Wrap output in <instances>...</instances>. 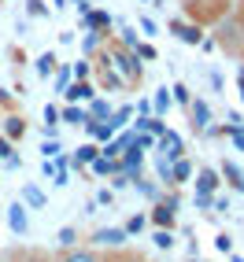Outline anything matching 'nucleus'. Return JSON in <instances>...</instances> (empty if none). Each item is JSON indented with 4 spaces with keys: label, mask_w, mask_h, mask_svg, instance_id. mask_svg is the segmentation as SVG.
Segmentation results:
<instances>
[{
    "label": "nucleus",
    "mask_w": 244,
    "mask_h": 262,
    "mask_svg": "<svg viewBox=\"0 0 244 262\" xmlns=\"http://www.w3.org/2000/svg\"><path fill=\"white\" fill-rule=\"evenodd\" d=\"M56 56H52V52H45V56L37 59V71H41V78H52V74H56Z\"/></svg>",
    "instance_id": "nucleus-15"
},
{
    "label": "nucleus",
    "mask_w": 244,
    "mask_h": 262,
    "mask_svg": "<svg viewBox=\"0 0 244 262\" xmlns=\"http://www.w3.org/2000/svg\"><path fill=\"white\" fill-rule=\"evenodd\" d=\"M56 262H104V251L93 248V244H85V248H78V244H71V248H63Z\"/></svg>",
    "instance_id": "nucleus-2"
},
{
    "label": "nucleus",
    "mask_w": 244,
    "mask_h": 262,
    "mask_svg": "<svg viewBox=\"0 0 244 262\" xmlns=\"http://www.w3.org/2000/svg\"><path fill=\"white\" fill-rule=\"evenodd\" d=\"M193 262H196V258H193Z\"/></svg>",
    "instance_id": "nucleus-31"
},
{
    "label": "nucleus",
    "mask_w": 244,
    "mask_h": 262,
    "mask_svg": "<svg viewBox=\"0 0 244 262\" xmlns=\"http://www.w3.org/2000/svg\"><path fill=\"white\" fill-rule=\"evenodd\" d=\"M170 30L178 33V37H181L185 45H200V41H204V26H200V23H185V19H174V23H170Z\"/></svg>",
    "instance_id": "nucleus-4"
},
{
    "label": "nucleus",
    "mask_w": 244,
    "mask_h": 262,
    "mask_svg": "<svg viewBox=\"0 0 244 262\" xmlns=\"http://www.w3.org/2000/svg\"><path fill=\"white\" fill-rule=\"evenodd\" d=\"M159 148L167 151V159H181V155H185V151H181V141H178L174 133H163V137H159Z\"/></svg>",
    "instance_id": "nucleus-9"
},
{
    "label": "nucleus",
    "mask_w": 244,
    "mask_h": 262,
    "mask_svg": "<svg viewBox=\"0 0 244 262\" xmlns=\"http://www.w3.org/2000/svg\"><path fill=\"white\" fill-rule=\"evenodd\" d=\"M0 159H11V141L8 137H0Z\"/></svg>",
    "instance_id": "nucleus-22"
},
{
    "label": "nucleus",
    "mask_w": 244,
    "mask_h": 262,
    "mask_svg": "<svg viewBox=\"0 0 244 262\" xmlns=\"http://www.w3.org/2000/svg\"><path fill=\"white\" fill-rule=\"evenodd\" d=\"M155 103H159V111H167V107H170V93H167V89H159V96H155Z\"/></svg>",
    "instance_id": "nucleus-21"
},
{
    "label": "nucleus",
    "mask_w": 244,
    "mask_h": 262,
    "mask_svg": "<svg viewBox=\"0 0 244 262\" xmlns=\"http://www.w3.org/2000/svg\"><path fill=\"white\" fill-rule=\"evenodd\" d=\"M152 222L159 225V229H174V222H178V203H174V200H163V203H155V211H152Z\"/></svg>",
    "instance_id": "nucleus-3"
},
{
    "label": "nucleus",
    "mask_w": 244,
    "mask_h": 262,
    "mask_svg": "<svg viewBox=\"0 0 244 262\" xmlns=\"http://www.w3.org/2000/svg\"><path fill=\"white\" fill-rule=\"evenodd\" d=\"M189 173H193V163H189V159H174V166H170V185L189 181Z\"/></svg>",
    "instance_id": "nucleus-10"
},
{
    "label": "nucleus",
    "mask_w": 244,
    "mask_h": 262,
    "mask_svg": "<svg viewBox=\"0 0 244 262\" xmlns=\"http://www.w3.org/2000/svg\"><path fill=\"white\" fill-rule=\"evenodd\" d=\"M45 8H41V0H30V15H41Z\"/></svg>",
    "instance_id": "nucleus-28"
},
{
    "label": "nucleus",
    "mask_w": 244,
    "mask_h": 262,
    "mask_svg": "<svg viewBox=\"0 0 244 262\" xmlns=\"http://www.w3.org/2000/svg\"><path fill=\"white\" fill-rule=\"evenodd\" d=\"M93 240L104 244V248H122V240H126V229H96Z\"/></svg>",
    "instance_id": "nucleus-6"
},
{
    "label": "nucleus",
    "mask_w": 244,
    "mask_h": 262,
    "mask_svg": "<svg viewBox=\"0 0 244 262\" xmlns=\"http://www.w3.org/2000/svg\"><path fill=\"white\" fill-rule=\"evenodd\" d=\"M74 74H78V78H89V59H82V63L74 67Z\"/></svg>",
    "instance_id": "nucleus-24"
},
{
    "label": "nucleus",
    "mask_w": 244,
    "mask_h": 262,
    "mask_svg": "<svg viewBox=\"0 0 244 262\" xmlns=\"http://www.w3.org/2000/svg\"><path fill=\"white\" fill-rule=\"evenodd\" d=\"M78 159H82V163H85V159H96V148H93V144H85V148H82V155H78Z\"/></svg>",
    "instance_id": "nucleus-25"
},
{
    "label": "nucleus",
    "mask_w": 244,
    "mask_h": 262,
    "mask_svg": "<svg viewBox=\"0 0 244 262\" xmlns=\"http://www.w3.org/2000/svg\"><path fill=\"white\" fill-rule=\"evenodd\" d=\"M93 96H96V93H93V85L85 81V78H78L71 89H67V100H93Z\"/></svg>",
    "instance_id": "nucleus-11"
},
{
    "label": "nucleus",
    "mask_w": 244,
    "mask_h": 262,
    "mask_svg": "<svg viewBox=\"0 0 244 262\" xmlns=\"http://www.w3.org/2000/svg\"><path fill=\"white\" fill-rule=\"evenodd\" d=\"M155 244H159V248H174V236H170V229H159V233H155Z\"/></svg>",
    "instance_id": "nucleus-18"
},
{
    "label": "nucleus",
    "mask_w": 244,
    "mask_h": 262,
    "mask_svg": "<svg viewBox=\"0 0 244 262\" xmlns=\"http://www.w3.org/2000/svg\"><path fill=\"white\" fill-rule=\"evenodd\" d=\"M59 115H63V122H74V126H78V122H85V118H89L85 111H74V107H63Z\"/></svg>",
    "instance_id": "nucleus-16"
},
{
    "label": "nucleus",
    "mask_w": 244,
    "mask_h": 262,
    "mask_svg": "<svg viewBox=\"0 0 244 262\" xmlns=\"http://www.w3.org/2000/svg\"><path fill=\"white\" fill-rule=\"evenodd\" d=\"M74 236H78V233L71 229V225H67V229H59V244H63V248H71V244H78Z\"/></svg>",
    "instance_id": "nucleus-20"
},
{
    "label": "nucleus",
    "mask_w": 244,
    "mask_h": 262,
    "mask_svg": "<svg viewBox=\"0 0 244 262\" xmlns=\"http://www.w3.org/2000/svg\"><path fill=\"white\" fill-rule=\"evenodd\" d=\"M230 248H233V240L222 233V236H218V251H226V255H230Z\"/></svg>",
    "instance_id": "nucleus-26"
},
{
    "label": "nucleus",
    "mask_w": 244,
    "mask_h": 262,
    "mask_svg": "<svg viewBox=\"0 0 244 262\" xmlns=\"http://www.w3.org/2000/svg\"><path fill=\"white\" fill-rule=\"evenodd\" d=\"M8 222H11L15 233H26V207L23 203H11L8 207Z\"/></svg>",
    "instance_id": "nucleus-8"
},
{
    "label": "nucleus",
    "mask_w": 244,
    "mask_h": 262,
    "mask_svg": "<svg viewBox=\"0 0 244 262\" xmlns=\"http://www.w3.org/2000/svg\"><path fill=\"white\" fill-rule=\"evenodd\" d=\"M218 185H222V181H218V170H211V166H204V170H200V178H196V188L204 192V196H211V192H215Z\"/></svg>",
    "instance_id": "nucleus-7"
},
{
    "label": "nucleus",
    "mask_w": 244,
    "mask_h": 262,
    "mask_svg": "<svg viewBox=\"0 0 244 262\" xmlns=\"http://www.w3.org/2000/svg\"><path fill=\"white\" fill-rule=\"evenodd\" d=\"M189 115H193L196 129H207V103L204 100H189Z\"/></svg>",
    "instance_id": "nucleus-12"
},
{
    "label": "nucleus",
    "mask_w": 244,
    "mask_h": 262,
    "mask_svg": "<svg viewBox=\"0 0 244 262\" xmlns=\"http://www.w3.org/2000/svg\"><path fill=\"white\" fill-rule=\"evenodd\" d=\"M26 262H48V258H41V255H26Z\"/></svg>",
    "instance_id": "nucleus-29"
},
{
    "label": "nucleus",
    "mask_w": 244,
    "mask_h": 262,
    "mask_svg": "<svg viewBox=\"0 0 244 262\" xmlns=\"http://www.w3.org/2000/svg\"><path fill=\"white\" fill-rule=\"evenodd\" d=\"M133 52H137V59H155V48H152V45H141V41H137Z\"/></svg>",
    "instance_id": "nucleus-19"
},
{
    "label": "nucleus",
    "mask_w": 244,
    "mask_h": 262,
    "mask_svg": "<svg viewBox=\"0 0 244 262\" xmlns=\"http://www.w3.org/2000/svg\"><path fill=\"white\" fill-rule=\"evenodd\" d=\"M93 166H96V173H108V166H111V163H108V155H104V159H96Z\"/></svg>",
    "instance_id": "nucleus-27"
},
{
    "label": "nucleus",
    "mask_w": 244,
    "mask_h": 262,
    "mask_svg": "<svg viewBox=\"0 0 244 262\" xmlns=\"http://www.w3.org/2000/svg\"><path fill=\"white\" fill-rule=\"evenodd\" d=\"M218 178H230V185L237 188V192H244V173L233 166V163H222V170H218Z\"/></svg>",
    "instance_id": "nucleus-13"
},
{
    "label": "nucleus",
    "mask_w": 244,
    "mask_h": 262,
    "mask_svg": "<svg viewBox=\"0 0 244 262\" xmlns=\"http://www.w3.org/2000/svg\"><path fill=\"white\" fill-rule=\"evenodd\" d=\"M85 26H89V30L111 26V15H108V11H89V15H85Z\"/></svg>",
    "instance_id": "nucleus-14"
},
{
    "label": "nucleus",
    "mask_w": 244,
    "mask_h": 262,
    "mask_svg": "<svg viewBox=\"0 0 244 262\" xmlns=\"http://www.w3.org/2000/svg\"><path fill=\"white\" fill-rule=\"evenodd\" d=\"M4 137H8V141H23V137H26V118L23 115H8L4 118Z\"/></svg>",
    "instance_id": "nucleus-5"
},
{
    "label": "nucleus",
    "mask_w": 244,
    "mask_h": 262,
    "mask_svg": "<svg viewBox=\"0 0 244 262\" xmlns=\"http://www.w3.org/2000/svg\"><path fill=\"white\" fill-rule=\"evenodd\" d=\"M78 4H85V0H78Z\"/></svg>",
    "instance_id": "nucleus-30"
},
{
    "label": "nucleus",
    "mask_w": 244,
    "mask_h": 262,
    "mask_svg": "<svg viewBox=\"0 0 244 262\" xmlns=\"http://www.w3.org/2000/svg\"><path fill=\"white\" fill-rule=\"evenodd\" d=\"M174 100H178V103H185V107H189V100H193V93H189V85H174Z\"/></svg>",
    "instance_id": "nucleus-17"
},
{
    "label": "nucleus",
    "mask_w": 244,
    "mask_h": 262,
    "mask_svg": "<svg viewBox=\"0 0 244 262\" xmlns=\"http://www.w3.org/2000/svg\"><path fill=\"white\" fill-rule=\"evenodd\" d=\"M141 225H145V218H141V214H137V218H130V222H126V233H137Z\"/></svg>",
    "instance_id": "nucleus-23"
},
{
    "label": "nucleus",
    "mask_w": 244,
    "mask_h": 262,
    "mask_svg": "<svg viewBox=\"0 0 244 262\" xmlns=\"http://www.w3.org/2000/svg\"><path fill=\"white\" fill-rule=\"evenodd\" d=\"M104 56H108V63L122 74V81H126V85H141V81H145V71H141V63H137V52H133V48H126V45H108V48H104Z\"/></svg>",
    "instance_id": "nucleus-1"
}]
</instances>
